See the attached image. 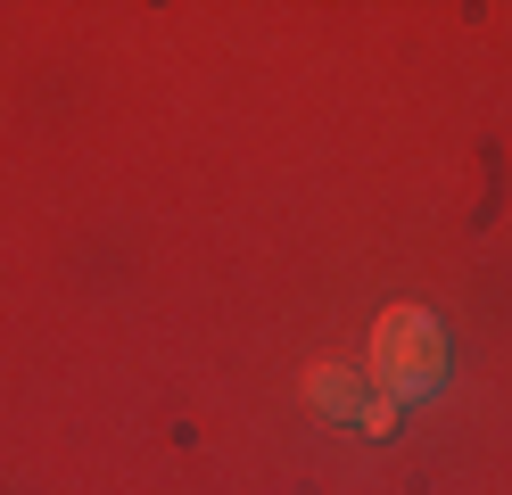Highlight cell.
<instances>
[{"label":"cell","instance_id":"1","mask_svg":"<svg viewBox=\"0 0 512 495\" xmlns=\"http://www.w3.org/2000/svg\"><path fill=\"white\" fill-rule=\"evenodd\" d=\"M372 372L389 380V405L397 396H430L446 380V330L422 306H389L372 322Z\"/></svg>","mask_w":512,"mask_h":495},{"label":"cell","instance_id":"2","mask_svg":"<svg viewBox=\"0 0 512 495\" xmlns=\"http://www.w3.org/2000/svg\"><path fill=\"white\" fill-rule=\"evenodd\" d=\"M306 405L323 413V421H356V429H372L380 396H372V380L356 372V363H314V372H306Z\"/></svg>","mask_w":512,"mask_h":495}]
</instances>
